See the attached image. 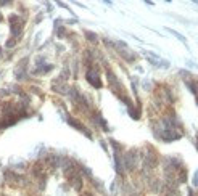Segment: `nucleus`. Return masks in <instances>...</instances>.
<instances>
[{"instance_id": "f257e3e1", "label": "nucleus", "mask_w": 198, "mask_h": 196, "mask_svg": "<svg viewBox=\"0 0 198 196\" xmlns=\"http://www.w3.org/2000/svg\"><path fill=\"white\" fill-rule=\"evenodd\" d=\"M169 32H172V34H174V35H177V37H179V39H180V40H182V42H185V37H182L180 34H179V32H176V31H172V29H169Z\"/></svg>"}]
</instances>
